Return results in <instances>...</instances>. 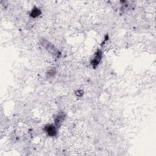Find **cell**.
Masks as SVG:
<instances>
[{
    "label": "cell",
    "instance_id": "obj_7",
    "mask_svg": "<svg viewBox=\"0 0 156 156\" xmlns=\"http://www.w3.org/2000/svg\"><path fill=\"white\" fill-rule=\"evenodd\" d=\"M75 93H76V94L77 96H78V97H81V96H82V95L83 94V91L82 90H79L76 91Z\"/></svg>",
    "mask_w": 156,
    "mask_h": 156
},
{
    "label": "cell",
    "instance_id": "obj_2",
    "mask_svg": "<svg viewBox=\"0 0 156 156\" xmlns=\"http://www.w3.org/2000/svg\"><path fill=\"white\" fill-rule=\"evenodd\" d=\"M102 57V52L101 49H98L96 51V52L94 53V55L93 57L90 60V64L92 66V67L95 69L98 65L99 64L100 62L101 61Z\"/></svg>",
    "mask_w": 156,
    "mask_h": 156
},
{
    "label": "cell",
    "instance_id": "obj_4",
    "mask_svg": "<svg viewBox=\"0 0 156 156\" xmlns=\"http://www.w3.org/2000/svg\"><path fill=\"white\" fill-rule=\"evenodd\" d=\"M66 118V114L63 112H58L54 118V124L57 126V128H59L63 121H65Z\"/></svg>",
    "mask_w": 156,
    "mask_h": 156
},
{
    "label": "cell",
    "instance_id": "obj_6",
    "mask_svg": "<svg viewBox=\"0 0 156 156\" xmlns=\"http://www.w3.org/2000/svg\"><path fill=\"white\" fill-rule=\"evenodd\" d=\"M55 74V69H51L49 70V71L47 73V74L49 77L53 76Z\"/></svg>",
    "mask_w": 156,
    "mask_h": 156
},
{
    "label": "cell",
    "instance_id": "obj_5",
    "mask_svg": "<svg viewBox=\"0 0 156 156\" xmlns=\"http://www.w3.org/2000/svg\"><path fill=\"white\" fill-rule=\"evenodd\" d=\"M41 13V10L38 8L37 7L35 6L33 7V9H32L31 12H30V16H31L32 18H37L38 16H39Z\"/></svg>",
    "mask_w": 156,
    "mask_h": 156
},
{
    "label": "cell",
    "instance_id": "obj_3",
    "mask_svg": "<svg viewBox=\"0 0 156 156\" xmlns=\"http://www.w3.org/2000/svg\"><path fill=\"white\" fill-rule=\"evenodd\" d=\"M43 129L49 136H56L57 135V127L55 124H48L44 126Z\"/></svg>",
    "mask_w": 156,
    "mask_h": 156
},
{
    "label": "cell",
    "instance_id": "obj_1",
    "mask_svg": "<svg viewBox=\"0 0 156 156\" xmlns=\"http://www.w3.org/2000/svg\"><path fill=\"white\" fill-rule=\"evenodd\" d=\"M40 43H41V45L43 48H44L48 52L51 54L52 55L57 58H59L60 57L61 52L50 41H49L45 38H41L40 40Z\"/></svg>",
    "mask_w": 156,
    "mask_h": 156
}]
</instances>
